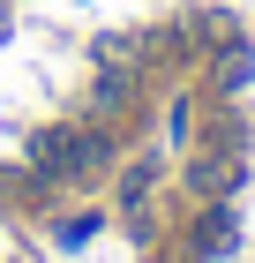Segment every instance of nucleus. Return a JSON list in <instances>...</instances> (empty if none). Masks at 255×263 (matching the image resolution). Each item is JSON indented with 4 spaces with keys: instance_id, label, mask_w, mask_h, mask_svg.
Wrapping results in <instances>:
<instances>
[{
    "instance_id": "obj_1",
    "label": "nucleus",
    "mask_w": 255,
    "mask_h": 263,
    "mask_svg": "<svg viewBox=\"0 0 255 263\" xmlns=\"http://www.w3.org/2000/svg\"><path fill=\"white\" fill-rule=\"evenodd\" d=\"M38 165L45 173H83V165H98V143L90 136H45L38 143Z\"/></svg>"
}]
</instances>
